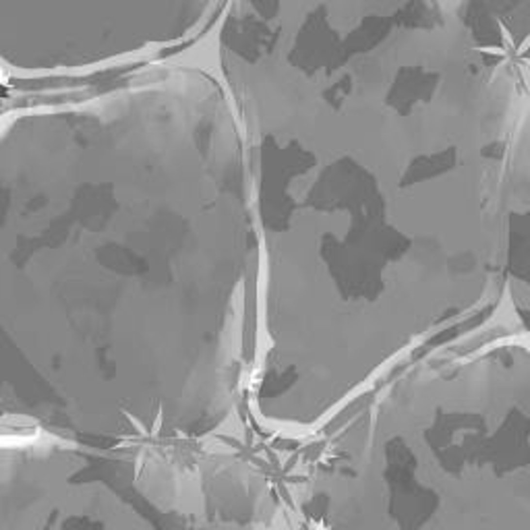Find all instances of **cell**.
I'll list each match as a JSON object with an SVG mask.
<instances>
[{"mask_svg":"<svg viewBox=\"0 0 530 530\" xmlns=\"http://www.w3.org/2000/svg\"><path fill=\"white\" fill-rule=\"evenodd\" d=\"M212 50L261 247L248 420L305 443L499 307L526 81L460 0H228Z\"/></svg>","mask_w":530,"mask_h":530,"instance_id":"1","label":"cell"},{"mask_svg":"<svg viewBox=\"0 0 530 530\" xmlns=\"http://www.w3.org/2000/svg\"><path fill=\"white\" fill-rule=\"evenodd\" d=\"M4 433L120 446L248 420L261 247L212 65L17 102L0 139Z\"/></svg>","mask_w":530,"mask_h":530,"instance_id":"2","label":"cell"},{"mask_svg":"<svg viewBox=\"0 0 530 530\" xmlns=\"http://www.w3.org/2000/svg\"><path fill=\"white\" fill-rule=\"evenodd\" d=\"M305 443V530H530V340L431 350Z\"/></svg>","mask_w":530,"mask_h":530,"instance_id":"3","label":"cell"},{"mask_svg":"<svg viewBox=\"0 0 530 530\" xmlns=\"http://www.w3.org/2000/svg\"><path fill=\"white\" fill-rule=\"evenodd\" d=\"M0 530H305L284 474L234 439L96 446L4 433Z\"/></svg>","mask_w":530,"mask_h":530,"instance_id":"4","label":"cell"},{"mask_svg":"<svg viewBox=\"0 0 530 530\" xmlns=\"http://www.w3.org/2000/svg\"><path fill=\"white\" fill-rule=\"evenodd\" d=\"M228 0H0L6 79L89 77L214 33Z\"/></svg>","mask_w":530,"mask_h":530,"instance_id":"5","label":"cell"},{"mask_svg":"<svg viewBox=\"0 0 530 530\" xmlns=\"http://www.w3.org/2000/svg\"><path fill=\"white\" fill-rule=\"evenodd\" d=\"M508 330L530 340V83L513 122L501 189V294Z\"/></svg>","mask_w":530,"mask_h":530,"instance_id":"6","label":"cell"},{"mask_svg":"<svg viewBox=\"0 0 530 530\" xmlns=\"http://www.w3.org/2000/svg\"><path fill=\"white\" fill-rule=\"evenodd\" d=\"M460 11L474 42L530 83V0H460Z\"/></svg>","mask_w":530,"mask_h":530,"instance_id":"7","label":"cell"}]
</instances>
